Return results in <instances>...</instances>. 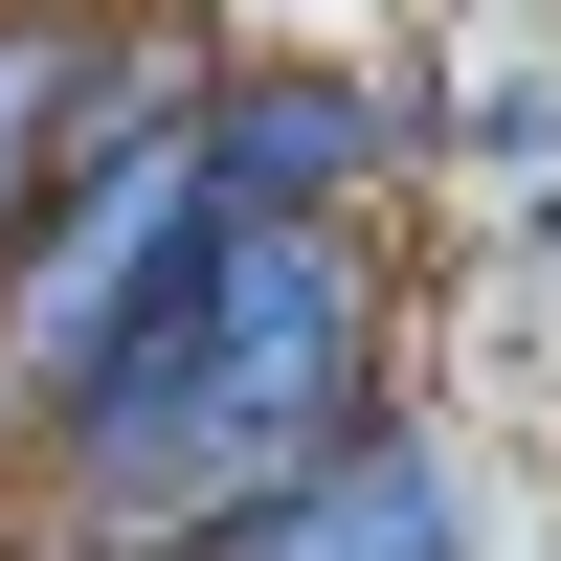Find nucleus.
<instances>
[{
	"mask_svg": "<svg viewBox=\"0 0 561 561\" xmlns=\"http://www.w3.org/2000/svg\"><path fill=\"white\" fill-rule=\"evenodd\" d=\"M203 561H449V472L404 427H359V449H314L293 494H248Z\"/></svg>",
	"mask_w": 561,
	"mask_h": 561,
	"instance_id": "nucleus-1",
	"label": "nucleus"
},
{
	"mask_svg": "<svg viewBox=\"0 0 561 561\" xmlns=\"http://www.w3.org/2000/svg\"><path fill=\"white\" fill-rule=\"evenodd\" d=\"M359 180V90H203V225H337Z\"/></svg>",
	"mask_w": 561,
	"mask_h": 561,
	"instance_id": "nucleus-2",
	"label": "nucleus"
},
{
	"mask_svg": "<svg viewBox=\"0 0 561 561\" xmlns=\"http://www.w3.org/2000/svg\"><path fill=\"white\" fill-rule=\"evenodd\" d=\"M90 68H113V45H90L68 0H45V23H0V248H23V225H45V180H68V135H90Z\"/></svg>",
	"mask_w": 561,
	"mask_h": 561,
	"instance_id": "nucleus-3",
	"label": "nucleus"
}]
</instances>
